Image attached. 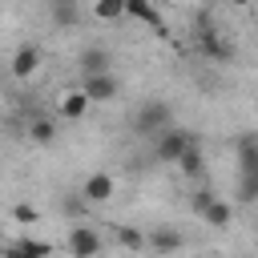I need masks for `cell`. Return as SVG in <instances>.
<instances>
[{
	"instance_id": "obj_1",
	"label": "cell",
	"mask_w": 258,
	"mask_h": 258,
	"mask_svg": "<svg viewBox=\"0 0 258 258\" xmlns=\"http://www.w3.org/2000/svg\"><path fill=\"white\" fill-rule=\"evenodd\" d=\"M129 125H133V133H137V137H157L161 129H169V125H173V109H169L165 101H141Z\"/></svg>"
},
{
	"instance_id": "obj_2",
	"label": "cell",
	"mask_w": 258,
	"mask_h": 258,
	"mask_svg": "<svg viewBox=\"0 0 258 258\" xmlns=\"http://www.w3.org/2000/svg\"><path fill=\"white\" fill-rule=\"evenodd\" d=\"M198 44H202V52H206L210 60H230V56H234L230 40L218 36V28L210 24V16H198Z\"/></svg>"
},
{
	"instance_id": "obj_3",
	"label": "cell",
	"mask_w": 258,
	"mask_h": 258,
	"mask_svg": "<svg viewBox=\"0 0 258 258\" xmlns=\"http://www.w3.org/2000/svg\"><path fill=\"white\" fill-rule=\"evenodd\" d=\"M189 141H194V137H189L185 129H173V125H169V129H161V133H157L153 157H157V161H169V165H177V157L185 153V145H189Z\"/></svg>"
},
{
	"instance_id": "obj_4",
	"label": "cell",
	"mask_w": 258,
	"mask_h": 258,
	"mask_svg": "<svg viewBox=\"0 0 258 258\" xmlns=\"http://www.w3.org/2000/svg\"><path fill=\"white\" fill-rule=\"evenodd\" d=\"M36 69H40V48H36V44H20V48L12 52V60H8V73H12L16 81H32Z\"/></svg>"
},
{
	"instance_id": "obj_5",
	"label": "cell",
	"mask_w": 258,
	"mask_h": 258,
	"mask_svg": "<svg viewBox=\"0 0 258 258\" xmlns=\"http://www.w3.org/2000/svg\"><path fill=\"white\" fill-rule=\"evenodd\" d=\"M64 250H69V254H77V258H89V254H97V250H101V234H97L93 226H73V230H69V238H64Z\"/></svg>"
},
{
	"instance_id": "obj_6",
	"label": "cell",
	"mask_w": 258,
	"mask_h": 258,
	"mask_svg": "<svg viewBox=\"0 0 258 258\" xmlns=\"http://www.w3.org/2000/svg\"><path fill=\"white\" fill-rule=\"evenodd\" d=\"M81 89L89 93V101H97V105H105V101H113L117 93H121V85H117V77L113 73H93V77H85L81 81Z\"/></svg>"
},
{
	"instance_id": "obj_7",
	"label": "cell",
	"mask_w": 258,
	"mask_h": 258,
	"mask_svg": "<svg viewBox=\"0 0 258 258\" xmlns=\"http://www.w3.org/2000/svg\"><path fill=\"white\" fill-rule=\"evenodd\" d=\"M113 194H117V181H113L109 173H89V177H85V185H81L85 206H101V202H109Z\"/></svg>"
},
{
	"instance_id": "obj_8",
	"label": "cell",
	"mask_w": 258,
	"mask_h": 258,
	"mask_svg": "<svg viewBox=\"0 0 258 258\" xmlns=\"http://www.w3.org/2000/svg\"><path fill=\"white\" fill-rule=\"evenodd\" d=\"M125 16H133V20L149 24L157 36H169V28H165V20H161V12H157V4H153V0H125Z\"/></svg>"
},
{
	"instance_id": "obj_9",
	"label": "cell",
	"mask_w": 258,
	"mask_h": 258,
	"mask_svg": "<svg viewBox=\"0 0 258 258\" xmlns=\"http://www.w3.org/2000/svg\"><path fill=\"white\" fill-rule=\"evenodd\" d=\"M89 105H93L89 93H85V89H73V93L60 97V117H64V121H81V117L89 113Z\"/></svg>"
},
{
	"instance_id": "obj_10",
	"label": "cell",
	"mask_w": 258,
	"mask_h": 258,
	"mask_svg": "<svg viewBox=\"0 0 258 258\" xmlns=\"http://www.w3.org/2000/svg\"><path fill=\"white\" fill-rule=\"evenodd\" d=\"M177 169L185 173V177H202V169H206V157H202V141L194 137L189 145H185V153L177 157Z\"/></svg>"
},
{
	"instance_id": "obj_11",
	"label": "cell",
	"mask_w": 258,
	"mask_h": 258,
	"mask_svg": "<svg viewBox=\"0 0 258 258\" xmlns=\"http://www.w3.org/2000/svg\"><path fill=\"white\" fill-rule=\"evenodd\" d=\"M81 77H93V73H109V52L105 48H97V44H89L85 52H81Z\"/></svg>"
},
{
	"instance_id": "obj_12",
	"label": "cell",
	"mask_w": 258,
	"mask_h": 258,
	"mask_svg": "<svg viewBox=\"0 0 258 258\" xmlns=\"http://www.w3.org/2000/svg\"><path fill=\"white\" fill-rule=\"evenodd\" d=\"M202 222L222 230V226H230V222H234V206H230V202H222V198H214V202L202 210Z\"/></svg>"
},
{
	"instance_id": "obj_13",
	"label": "cell",
	"mask_w": 258,
	"mask_h": 258,
	"mask_svg": "<svg viewBox=\"0 0 258 258\" xmlns=\"http://www.w3.org/2000/svg\"><path fill=\"white\" fill-rule=\"evenodd\" d=\"M145 242H149L153 250H161V254H169V250H181V242H185V238H181V234H177L173 226H157V230H153V234H149Z\"/></svg>"
},
{
	"instance_id": "obj_14",
	"label": "cell",
	"mask_w": 258,
	"mask_h": 258,
	"mask_svg": "<svg viewBox=\"0 0 258 258\" xmlns=\"http://www.w3.org/2000/svg\"><path fill=\"white\" fill-rule=\"evenodd\" d=\"M254 169H258V137L246 133L238 141V173H254Z\"/></svg>"
},
{
	"instance_id": "obj_15",
	"label": "cell",
	"mask_w": 258,
	"mask_h": 258,
	"mask_svg": "<svg viewBox=\"0 0 258 258\" xmlns=\"http://www.w3.org/2000/svg\"><path fill=\"white\" fill-rule=\"evenodd\" d=\"M28 137H32L36 145H48V141L56 137V121H52V117H32V121H28Z\"/></svg>"
},
{
	"instance_id": "obj_16",
	"label": "cell",
	"mask_w": 258,
	"mask_h": 258,
	"mask_svg": "<svg viewBox=\"0 0 258 258\" xmlns=\"http://www.w3.org/2000/svg\"><path fill=\"white\" fill-rule=\"evenodd\" d=\"M8 254H20V258H40V254H52V246H48V242H40V238H20V242H12V246H8Z\"/></svg>"
},
{
	"instance_id": "obj_17",
	"label": "cell",
	"mask_w": 258,
	"mask_h": 258,
	"mask_svg": "<svg viewBox=\"0 0 258 258\" xmlns=\"http://www.w3.org/2000/svg\"><path fill=\"white\" fill-rule=\"evenodd\" d=\"M238 202H242V206L258 202V169H254V173H238Z\"/></svg>"
},
{
	"instance_id": "obj_18",
	"label": "cell",
	"mask_w": 258,
	"mask_h": 258,
	"mask_svg": "<svg viewBox=\"0 0 258 258\" xmlns=\"http://www.w3.org/2000/svg\"><path fill=\"white\" fill-rule=\"evenodd\" d=\"M125 16V0H97V20H121Z\"/></svg>"
},
{
	"instance_id": "obj_19",
	"label": "cell",
	"mask_w": 258,
	"mask_h": 258,
	"mask_svg": "<svg viewBox=\"0 0 258 258\" xmlns=\"http://www.w3.org/2000/svg\"><path fill=\"white\" fill-rule=\"evenodd\" d=\"M52 16H56V24H73L77 20V0H52Z\"/></svg>"
},
{
	"instance_id": "obj_20",
	"label": "cell",
	"mask_w": 258,
	"mask_h": 258,
	"mask_svg": "<svg viewBox=\"0 0 258 258\" xmlns=\"http://www.w3.org/2000/svg\"><path fill=\"white\" fill-rule=\"evenodd\" d=\"M214 198H218V194H214V189H210V185H198V189H194V194H189V210H194V214H198V218H202V210H206V206H210V202H214Z\"/></svg>"
},
{
	"instance_id": "obj_21",
	"label": "cell",
	"mask_w": 258,
	"mask_h": 258,
	"mask_svg": "<svg viewBox=\"0 0 258 258\" xmlns=\"http://www.w3.org/2000/svg\"><path fill=\"white\" fill-rule=\"evenodd\" d=\"M117 242H121V246H129V250H137V246H145V234H141V230H133V226H117Z\"/></svg>"
},
{
	"instance_id": "obj_22",
	"label": "cell",
	"mask_w": 258,
	"mask_h": 258,
	"mask_svg": "<svg viewBox=\"0 0 258 258\" xmlns=\"http://www.w3.org/2000/svg\"><path fill=\"white\" fill-rule=\"evenodd\" d=\"M12 218L20 222V226H36V206H28V202H20V206H12Z\"/></svg>"
},
{
	"instance_id": "obj_23",
	"label": "cell",
	"mask_w": 258,
	"mask_h": 258,
	"mask_svg": "<svg viewBox=\"0 0 258 258\" xmlns=\"http://www.w3.org/2000/svg\"><path fill=\"white\" fill-rule=\"evenodd\" d=\"M226 4H230V8H246L250 0H226Z\"/></svg>"
}]
</instances>
